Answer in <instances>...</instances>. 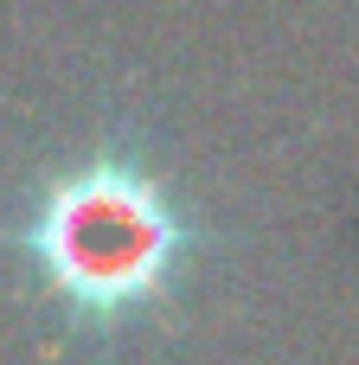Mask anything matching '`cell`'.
<instances>
[{
    "label": "cell",
    "mask_w": 359,
    "mask_h": 365,
    "mask_svg": "<svg viewBox=\"0 0 359 365\" xmlns=\"http://www.w3.org/2000/svg\"><path fill=\"white\" fill-rule=\"evenodd\" d=\"M167 244L173 237H167L161 199H148L141 186H109V180L64 192L39 231V257L58 269V282L103 308H109V295L148 289L167 263Z\"/></svg>",
    "instance_id": "6da1fadb"
}]
</instances>
